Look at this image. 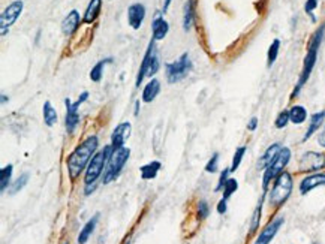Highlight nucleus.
Wrapping results in <instances>:
<instances>
[{
	"label": "nucleus",
	"instance_id": "f257e3e1",
	"mask_svg": "<svg viewBox=\"0 0 325 244\" xmlns=\"http://www.w3.org/2000/svg\"><path fill=\"white\" fill-rule=\"evenodd\" d=\"M98 150V137L90 135L68 156V171L70 178H77L87 168L92 157L96 155Z\"/></svg>",
	"mask_w": 325,
	"mask_h": 244
},
{
	"label": "nucleus",
	"instance_id": "f03ea898",
	"mask_svg": "<svg viewBox=\"0 0 325 244\" xmlns=\"http://www.w3.org/2000/svg\"><path fill=\"white\" fill-rule=\"evenodd\" d=\"M324 33H325V24H322L313 35L310 37V41H309V45H308V54H306V57H304V62H303V69H301V73H300V78H298V83H297V86L294 88V91H292V98L294 96H297L300 91H301V88L303 86L308 83V80L310 78V75H312V72H313V68H315V65H316V60H318V52H319V47H321V44H322V39H324Z\"/></svg>",
	"mask_w": 325,
	"mask_h": 244
},
{
	"label": "nucleus",
	"instance_id": "7ed1b4c3",
	"mask_svg": "<svg viewBox=\"0 0 325 244\" xmlns=\"http://www.w3.org/2000/svg\"><path fill=\"white\" fill-rule=\"evenodd\" d=\"M111 152H113V147L110 144V145L103 147L102 150H99L95 156L92 157L90 163L87 165L86 174H84V184H86L84 192H86V195H90V191L95 189V183L105 171V166H106V162L111 156Z\"/></svg>",
	"mask_w": 325,
	"mask_h": 244
},
{
	"label": "nucleus",
	"instance_id": "20e7f679",
	"mask_svg": "<svg viewBox=\"0 0 325 244\" xmlns=\"http://www.w3.org/2000/svg\"><path fill=\"white\" fill-rule=\"evenodd\" d=\"M292 175L286 171H283L282 174L279 175L273 183V187H272V192H270V205L272 207H282L291 196L292 192Z\"/></svg>",
	"mask_w": 325,
	"mask_h": 244
},
{
	"label": "nucleus",
	"instance_id": "39448f33",
	"mask_svg": "<svg viewBox=\"0 0 325 244\" xmlns=\"http://www.w3.org/2000/svg\"><path fill=\"white\" fill-rule=\"evenodd\" d=\"M129 156H131V150L128 147H121V148H117V150H113L111 152V156L108 159L106 166H105V171H103V184H108V183L117 180V177L121 173L123 166L126 165Z\"/></svg>",
	"mask_w": 325,
	"mask_h": 244
},
{
	"label": "nucleus",
	"instance_id": "423d86ee",
	"mask_svg": "<svg viewBox=\"0 0 325 244\" xmlns=\"http://www.w3.org/2000/svg\"><path fill=\"white\" fill-rule=\"evenodd\" d=\"M291 160V150L288 147H282V150L279 152V155L276 156L273 162L265 168L264 171V177H262V187H264V192L268 189V184L274 181L279 175L282 174L285 171V168L288 166Z\"/></svg>",
	"mask_w": 325,
	"mask_h": 244
},
{
	"label": "nucleus",
	"instance_id": "0eeeda50",
	"mask_svg": "<svg viewBox=\"0 0 325 244\" xmlns=\"http://www.w3.org/2000/svg\"><path fill=\"white\" fill-rule=\"evenodd\" d=\"M154 42H156V41L152 37V41H150V44H149V48H147V51H146V55H144V59H142V63H141L139 70H138L137 80H135V86H137V87H139V86L142 84V81H144L146 77L153 78V75H156L159 68H160V63H159V57H157V51H156Z\"/></svg>",
	"mask_w": 325,
	"mask_h": 244
},
{
	"label": "nucleus",
	"instance_id": "6e6552de",
	"mask_svg": "<svg viewBox=\"0 0 325 244\" xmlns=\"http://www.w3.org/2000/svg\"><path fill=\"white\" fill-rule=\"evenodd\" d=\"M193 68L192 60L189 52H185L180 55L178 60L172 62V63H167L165 65V70H167V81L170 84H175L180 83L182 80H185L190 73V70Z\"/></svg>",
	"mask_w": 325,
	"mask_h": 244
},
{
	"label": "nucleus",
	"instance_id": "1a4fd4ad",
	"mask_svg": "<svg viewBox=\"0 0 325 244\" xmlns=\"http://www.w3.org/2000/svg\"><path fill=\"white\" fill-rule=\"evenodd\" d=\"M87 99H88V91H83V93L80 95V98H78L77 102H70L69 98L65 99V106H66V119H65V123H66V130H68V134H74L75 127L78 126V123H80L78 108L84 104Z\"/></svg>",
	"mask_w": 325,
	"mask_h": 244
},
{
	"label": "nucleus",
	"instance_id": "9d476101",
	"mask_svg": "<svg viewBox=\"0 0 325 244\" xmlns=\"http://www.w3.org/2000/svg\"><path fill=\"white\" fill-rule=\"evenodd\" d=\"M23 8H24L23 0H15V2H12L11 5H8L5 8V11L0 15V30H2V36L6 35V32L9 30V27L20 18L21 12H23Z\"/></svg>",
	"mask_w": 325,
	"mask_h": 244
},
{
	"label": "nucleus",
	"instance_id": "9b49d317",
	"mask_svg": "<svg viewBox=\"0 0 325 244\" xmlns=\"http://www.w3.org/2000/svg\"><path fill=\"white\" fill-rule=\"evenodd\" d=\"M301 173H312V171H321L325 168V155L316 153V152H308L300 159L298 165Z\"/></svg>",
	"mask_w": 325,
	"mask_h": 244
},
{
	"label": "nucleus",
	"instance_id": "f8f14e48",
	"mask_svg": "<svg viewBox=\"0 0 325 244\" xmlns=\"http://www.w3.org/2000/svg\"><path fill=\"white\" fill-rule=\"evenodd\" d=\"M131 130H132V126H131L129 122H123L120 123L119 126H116V129L111 134V147H113V150L124 147V142L131 137Z\"/></svg>",
	"mask_w": 325,
	"mask_h": 244
},
{
	"label": "nucleus",
	"instance_id": "ddd939ff",
	"mask_svg": "<svg viewBox=\"0 0 325 244\" xmlns=\"http://www.w3.org/2000/svg\"><path fill=\"white\" fill-rule=\"evenodd\" d=\"M283 223H285V219H283V217H277V219L272 220V222H270L267 227L261 231V234L258 235L255 244H270L272 243V240H273L274 237H276V234L279 232V229H280V227H282Z\"/></svg>",
	"mask_w": 325,
	"mask_h": 244
},
{
	"label": "nucleus",
	"instance_id": "4468645a",
	"mask_svg": "<svg viewBox=\"0 0 325 244\" xmlns=\"http://www.w3.org/2000/svg\"><path fill=\"white\" fill-rule=\"evenodd\" d=\"M144 18H146V6L142 3H132L128 8V23L134 30L141 29Z\"/></svg>",
	"mask_w": 325,
	"mask_h": 244
},
{
	"label": "nucleus",
	"instance_id": "2eb2a0df",
	"mask_svg": "<svg viewBox=\"0 0 325 244\" xmlns=\"http://www.w3.org/2000/svg\"><path fill=\"white\" fill-rule=\"evenodd\" d=\"M170 32V24L168 21L164 18V14L162 12H156L153 18V23H152V33H153L154 41H162L165 39L167 35Z\"/></svg>",
	"mask_w": 325,
	"mask_h": 244
},
{
	"label": "nucleus",
	"instance_id": "dca6fc26",
	"mask_svg": "<svg viewBox=\"0 0 325 244\" xmlns=\"http://www.w3.org/2000/svg\"><path fill=\"white\" fill-rule=\"evenodd\" d=\"M81 24V17L77 9H72L66 17L62 21V32L65 36H72Z\"/></svg>",
	"mask_w": 325,
	"mask_h": 244
},
{
	"label": "nucleus",
	"instance_id": "f3484780",
	"mask_svg": "<svg viewBox=\"0 0 325 244\" xmlns=\"http://www.w3.org/2000/svg\"><path fill=\"white\" fill-rule=\"evenodd\" d=\"M319 186H325V174L309 175V177L301 180L300 192H301V195H306V193L316 189V187H319Z\"/></svg>",
	"mask_w": 325,
	"mask_h": 244
},
{
	"label": "nucleus",
	"instance_id": "a211bd4d",
	"mask_svg": "<svg viewBox=\"0 0 325 244\" xmlns=\"http://www.w3.org/2000/svg\"><path fill=\"white\" fill-rule=\"evenodd\" d=\"M101 11H102V0H90L86 12L83 15V23L84 24H93L98 20V17L101 15Z\"/></svg>",
	"mask_w": 325,
	"mask_h": 244
},
{
	"label": "nucleus",
	"instance_id": "6ab92c4d",
	"mask_svg": "<svg viewBox=\"0 0 325 244\" xmlns=\"http://www.w3.org/2000/svg\"><path fill=\"white\" fill-rule=\"evenodd\" d=\"M159 93H160V83H159V80L150 78V81L146 84V87L142 90L141 99H142V102L150 104V102H153L154 99H156V96H157Z\"/></svg>",
	"mask_w": 325,
	"mask_h": 244
},
{
	"label": "nucleus",
	"instance_id": "aec40b11",
	"mask_svg": "<svg viewBox=\"0 0 325 244\" xmlns=\"http://www.w3.org/2000/svg\"><path fill=\"white\" fill-rule=\"evenodd\" d=\"M282 150V145L279 144V142H274V144H272L267 150H265V153L261 156V159H259V162H258V168L259 170H265L272 162H273L274 159H276V156L279 155V152Z\"/></svg>",
	"mask_w": 325,
	"mask_h": 244
},
{
	"label": "nucleus",
	"instance_id": "412c9836",
	"mask_svg": "<svg viewBox=\"0 0 325 244\" xmlns=\"http://www.w3.org/2000/svg\"><path fill=\"white\" fill-rule=\"evenodd\" d=\"M325 120V111H319V112H315V114H312L310 116V123H309V127L308 130H306V135H304V138L303 141H308L321 126H322V123Z\"/></svg>",
	"mask_w": 325,
	"mask_h": 244
},
{
	"label": "nucleus",
	"instance_id": "4be33fe9",
	"mask_svg": "<svg viewBox=\"0 0 325 244\" xmlns=\"http://www.w3.org/2000/svg\"><path fill=\"white\" fill-rule=\"evenodd\" d=\"M98 220H99V213L98 214H95L88 222H87L86 225L83 227V229L80 231V235H78V244H86L88 241V238H90V235L93 234V231H95V228L98 225Z\"/></svg>",
	"mask_w": 325,
	"mask_h": 244
},
{
	"label": "nucleus",
	"instance_id": "5701e85b",
	"mask_svg": "<svg viewBox=\"0 0 325 244\" xmlns=\"http://www.w3.org/2000/svg\"><path fill=\"white\" fill-rule=\"evenodd\" d=\"M195 0H188L185 5V15H183V30L189 32L192 24H193V18H195Z\"/></svg>",
	"mask_w": 325,
	"mask_h": 244
},
{
	"label": "nucleus",
	"instance_id": "b1692460",
	"mask_svg": "<svg viewBox=\"0 0 325 244\" xmlns=\"http://www.w3.org/2000/svg\"><path fill=\"white\" fill-rule=\"evenodd\" d=\"M290 120L294 124H301L308 120V109L303 105H294L290 109Z\"/></svg>",
	"mask_w": 325,
	"mask_h": 244
},
{
	"label": "nucleus",
	"instance_id": "393cba45",
	"mask_svg": "<svg viewBox=\"0 0 325 244\" xmlns=\"http://www.w3.org/2000/svg\"><path fill=\"white\" fill-rule=\"evenodd\" d=\"M159 170H160V162H157V160H153V162H149L147 165H144V166H141V178L142 180H152L154 178L157 173H159Z\"/></svg>",
	"mask_w": 325,
	"mask_h": 244
},
{
	"label": "nucleus",
	"instance_id": "a878e982",
	"mask_svg": "<svg viewBox=\"0 0 325 244\" xmlns=\"http://www.w3.org/2000/svg\"><path fill=\"white\" fill-rule=\"evenodd\" d=\"M111 62H113L111 57L103 59V60H99V62L92 68V70H90V80H92L93 83H99L103 77V68H105V65H108V63H111Z\"/></svg>",
	"mask_w": 325,
	"mask_h": 244
},
{
	"label": "nucleus",
	"instance_id": "bb28decb",
	"mask_svg": "<svg viewBox=\"0 0 325 244\" xmlns=\"http://www.w3.org/2000/svg\"><path fill=\"white\" fill-rule=\"evenodd\" d=\"M42 116H44V123H45L48 127H51V126H54V123H57V111L52 108V105L50 101L44 102Z\"/></svg>",
	"mask_w": 325,
	"mask_h": 244
},
{
	"label": "nucleus",
	"instance_id": "cd10ccee",
	"mask_svg": "<svg viewBox=\"0 0 325 244\" xmlns=\"http://www.w3.org/2000/svg\"><path fill=\"white\" fill-rule=\"evenodd\" d=\"M12 170H14V166H12V165H8V166L2 168V171H0V191H2V192H5L6 187L11 184Z\"/></svg>",
	"mask_w": 325,
	"mask_h": 244
},
{
	"label": "nucleus",
	"instance_id": "c85d7f7f",
	"mask_svg": "<svg viewBox=\"0 0 325 244\" xmlns=\"http://www.w3.org/2000/svg\"><path fill=\"white\" fill-rule=\"evenodd\" d=\"M279 50H280V39H274L268 48V54H267V66L272 68L274 65V62L277 60L279 55Z\"/></svg>",
	"mask_w": 325,
	"mask_h": 244
},
{
	"label": "nucleus",
	"instance_id": "c756f323",
	"mask_svg": "<svg viewBox=\"0 0 325 244\" xmlns=\"http://www.w3.org/2000/svg\"><path fill=\"white\" fill-rule=\"evenodd\" d=\"M239 189V183H237V180L236 178H228L226 180V183H225V186H223V199H226L228 201V198L232 195V193L236 192Z\"/></svg>",
	"mask_w": 325,
	"mask_h": 244
},
{
	"label": "nucleus",
	"instance_id": "7c9ffc66",
	"mask_svg": "<svg viewBox=\"0 0 325 244\" xmlns=\"http://www.w3.org/2000/svg\"><path fill=\"white\" fill-rule=\"evenodd\" d=\"M246 150H247V147H239L237 150H236V153H234V157H232V165H231V173H236L237 170H239L240 163H241V160H243V156H244V153H246Z\"/></svg>",
	"mask_w": 325,
	"mask_h": 244
},
{
	"label": "nucleus",
	"instance_id": "2f4dec72",
	"mask_svg": "<svg viewBox=\"0 0 325 244\" xmlns=\"http://www.w3.org/2000/svg\"><path fill=\"white\" fill-rule=\"evenodd\" d=\"M262 201H264V196L262 199L259 201L257 210L254 211V216H252V223H250V234H254L259 228V222H261V213H262Z\"/></svg>",
	"mask_w": 325,
	"mask_h": 244
},
{
	"label": "nucleus",
	"instance_id": "473e14b6",
	"mask_svg": "<svg viewBox=\"0 0 325 244\" xmlns=\"http://www.w3.org/2000/svg\"><path fill=\"white\" fill-rule=\"evenodd\" d=\"M27 181H29V174H23V175H20L18 177L17 180H15V183L12 184V187L9 189V193L11 195H15V193H18L26 184H27Z\"/></svg>",
	"mask_w": 325,
	"mask_h": 244
},
{
	"label": "nucleus",
	"instance_id": "72a5a7b5",
	"mask_svg": "<svg viewBox=\"0 0 325 244\" xmlns=\"http://www.w3.org/2000/svg\"><path fill=\"white\" fill-rule=\"evenodd\" d=\"M290 122H291V120H290V111L285 109V111H282V112L277 116V119H276V122H274V126H276L277 129H283Z\"/></svg>",
	"mask_w": 325,
	"mask_h": 244
},
{
	"label": "nucleus",
	"instance_id": "f704fd0d",
	"mask_svg": "<svg viewBox=\"0 0 325 244\" xmlns=\"http://www.w3.org/2000/svg\"><path fill=\"white\" fill-rule=\"evenodd\" d=\"M318 5H319V0H306V5H304V11L309 17L312 18L313 23H316V17H315L313 11L318 8Z\"/></svg>",
	"mask_w": 325,
	"mask_h": 244
},
{
	"label": "nucleus",
	"instance_id": "c9c22d12",
	"mask_svg": "<svg viewBox=\"0 0 325 244\" xmlns=\"http://www.w3.org/2000/svg\"><path fill=\"white\" fill-rule=\"evenodd\" d=\"M218 168H219V153H214L211 159L208 160V163L206 165V171L207 173H216L218 171Z\"/></svg>",
	"mask_w": 325,
	"mask_h": 244
},
{
	"label": "nucleus",
	"instance_id": "e433bc0d",
	"mask_svg": "<svg viewBox=\"0 0 325 244\" xmlns=\"http://www.w3.org/2000/svg\"><path fill=\"white\" fill-rule=\"evenodd\" d=\"M208 213H210V209H208V204L207 201H200L198 202V217L203 220V219H207L208 217Z\"/></svg>",
	"mask_w": 325,
	"mask_h": 244
},
{
	"label": "nucleus",
	"instance_id": "4c0bfd02",
	"mask_svg": "<svg viewBox=\"0 0 325 244\" xmlns=\"http://www.w3.org/2000/svg\"><path fill=\"white\" fill-rule=\"evenodd\" d=\"M229 173H231V170H229V168L223 170L222 174H221V177H219V183H218V186H216V189H214L216 192L222 191L223 186H225V183H226V180H228V175H229Z\"/></svg>",
	"mask_w": 325,
	"mask_h": 244
},
{
	"label": "nucleus",
	"instance_id": "58836bf2",
	"mask_svg": "<svg viewBox=\"0 0 325 244\" xmlns=\"http://www.w3.org/2000/svg\"><path fill=\"white\" fill-rule=\"evenodd\" d=\"M258 127V117H252L250 119V122L247 124V129L250 130V132H254V130H257Z\"/></svg>",
	"mask_w": 325,
	"mask_h": 244
},
{
	"label": "nucleus",
	"instance_id": "ea45409f",
	"mask_svg": "<svg viewBox=\"0 0 325 244\" xmlns=\"http://www.w3.org/2000/svg\"><path fill=\"white\" fill-rule=\"evenodd\" d=\"M225 211H226V199H221V201H219V204H218V213H219V214H223V213H225Z\"/></svg>",
	"mask_w": 325,
	"mask_h": 244
},
{
	"label": "nucleus",
	"instance_id": "a19ab883",
	"mask_svg": "<svg viewBox=\"0 0 325 244\" xmlns=\"http://www.w3.org/2000/svg\"><path fill=\"white\" fill-rule=\"evenodd\" d=\"M318 144H319L321 147H324L325 148V124H324V129H322V132L318 135Z\"/></svg>",
	"mask_w": 325,
	"mask_h": 244
},
{
	"label": "nucleus",
	"instance_id": "79ce46f5",
	"mask_svg": "<svg viewBox=\"0 0 325 244\" xmlns=\"http://www.w3.org/2000/svg\"><path fill=\"white\" fill-rule=\"evenodd\" d=\"M171 2L172 0H164V8H162V14H165L167 11H168V8H170V5H171Z\"/></svg>",
	"mask_w": 325,
	"mask_h": 244
},
{
	"label": "nucleus",
	"instance_id": "37998d69",
	"mask_svg": "<svg viewBox=\"0 0 325 244\" xmlns=\"http://www.w3.org/2000/svg\"><path fill=\"white\" fill-rule=\"evenodd\" d=\"M134 114H135V116H138V114H139V101H137V102H135V111H134Z\"/></svg>",
	"mask_w": 325,
	"mask_h": 244
},
{
	"label": "nucleus",
	"instance_id": "c03bdc74",
	"mask_svg": "<svg viewBox=\"0 0 325 244\" xmlns=\"http://www.w3.org/2000/svg\"><path fill=\"white\" fill-rule=\"evenodd\" d=\"M6 101H8V98H6L5 95H2V104H5Z\"/></svg>",
	"mask_w": 325,
	"mask_h": 244
},
{
	"label": "nucleus",
	"instance_id": "a18cd8bd",
	"mask_svg": "<svg viewBox=\"0 0 325 244\" xmlns=\"http://www.w3.org/2000/svg\"><path fill=\"white\" fill-rule=\"evenodd\" d=\"M313 244H318V243H313Z\"/></svg>",
	"mask_w": 325,
	"mask_h": 244
},
{
	"label": "nucleus",
	"instance_id": "49530a36",
	"mask_svg": "<svg viewBox=\"0 0 325 244\" xmlns=\"http://www.w3.org/2000/svg\"><path fill=\"white\" fill-rule=\"evenodd\" d=\"M65 244H69V243H65Z\"/></svg>",
	"mask_w": 325,
	"mask_h": 244
}]
</instances>
